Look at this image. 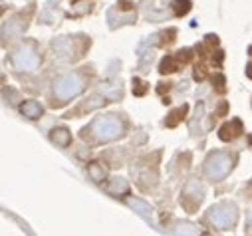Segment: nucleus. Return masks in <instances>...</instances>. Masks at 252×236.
<instances>
[{
	"mask_svg": "<svg viewBox=\"0 0 252 236\" xmlns=\"http://www.w3.org/2000/svg\"><path fill=\"white\" fill-rule=\"evenodd\" d=\"M207 216H209V220H211L217 228L228 230V228H232V226L236 224V220H238V208H236L234 203L222 201V203L211 206Z\"/></svg>",
	"mask_w": 252,
	"mask_h": 236,
	"instance_id": "nucleus-3",
	"label": "nucleus"
},
{
	"mask_svg": "<svg viewBox=\"0 0 252 236\" xmlns=\"http://www.w3.org/2000/svg\"><path fill=\"white\" fill-rule=\"evenodd\" d=\"M84 89H86V78L82 74H78V72L62 76L54 84V95L60 99V103H64V101H68L72 97H78Z\"/></svg>",
	"mask_w": 252,
	"mask_h": 236,
	"instance_id": "nucleus-2",
	"label": "nucleus"
},
{
	"mask_svg": "<svg viewBox=\"0 0 252 236\" xmlns=\"http://www.w3.org/2000/svg\"><path fill=\"white\" fill-rule=\"evenodd\" d=\"M119 8L121 10H129L131 8V2H129V0H119Z\"/></svg>",
	"mask_w": 252,
	"mask_h": 236,
	"instance_id": "nucleus-20",
	"label": "nucleus"
},
{
	"mask_svg": "<svg viewBox=\"0 0 252 236\" xmlns=\"http://www.w3.org/2000/svg\"><path fill=\"white\" fill-rule=\"evenodd\" d=\"M20 113L26 115L28 119H40V117L44 115V107H42L38 101L28 99V101H24V103L20 105Z\"/></svg>",
	"mask_w": 252,
	"mask_h": 236,
	"instance_id": "nucleus-7",
	"label": "nucleus"
},
{
	"mask_svg": "<svg viewBox=\"0 0 252 236\" xmlns=\"http://www.w3.org/2000/svg\"><path fill=\"white\" fill-rule=\"evenodd\" d=\"M179 236H201V232L197 230L195 224H189V222H181L177 224V230H175Z\"/></svg>",
	"mask_w": 252,
	"mask_h": 236,
	"instance_id": "nucleus-14",
	"label": "nucleus"
},
{
	"mask_svg": "<svg viewBox=\"0 0 252 236\" xmlns=\"http://www.w3.org/2000/svg\"><path fill=\"white\" fill-rule=\"evenodd\" d=\"M74 2H78V0H74Z\"/></svg>",
	"mask_w": 252,
	"mask_h": 236,
	"instance_id": "nucleus-23",
	"label": "nucleus"
},
{
	"mask_svg": "<svg viewBox=\"0 0 252 236\" xmlns=\"http://www.w3.org/2000/svg\"><path fill=\"white\" fill-rule=\"evenodd\" d=\"M240 133H242V123H240L238 119H234L232 123H224V125L220 127L219 137H220L222 141H230V139H234V137L240 135Z\"/></svg>",
	"mask_w": 252,
	"mask_h": 236,
	"instance_id": "nucleus-9",
	"label": "nucleus"
},
{
	"mask_svg": "<svg viewBox=\"0 0 252 236\" xmlns=\"http://www.w3.org/2000/svg\"><path fill=\"white\" fill-rule=\"evenodd\" d=\"M50 139H52L56 145H60V147H68V145L72 143V133H70L66 127H56V129H52Z\"/></svg>",
	"mask_w": 252,
	"mask_h": 236,
	"instance_id": "nucleus-10",
	"label": "nucleus"
},
{
	"mask_svg": "<svg viewBox=\"0 0 252 236\" xmlns=\"http://www.w3.org/2000/svg\"><path fill=\"white\" fill-rule=\"evenodd\" d=\"M88 173H90V177L95 183H103L105 181V169L99 163H90L88 165Z\"/></svg>",
	"mask_w": 252,
	"mask_h": 236,
	"instance_id": "nucleus-13",
	"label": "nucleus"
},
{
	"mask_svg": "<svg viewBox=\"0 0 252 236\" xmlns=\"http://www.w3.org/2000/svg\"><path fill=\"white\" fill-rule=\"evenodd\" d=\"M187 111H189V107H187V105H183V107L175 109V111L167 117V127H177V125H179V121H183V119H185Z\"/></svg>",
	"mask_w": 252,
	"mask_h": 236,
	"instance_id": "nucleus-12",
	"label": "nucleus"
},
{
	"mask_svg": "<svg viewBox=\"0 0 252 236\" xmlns=\"http://www.w3.org/2000/svg\"><path fill=\"white\" fill-rule=\"evenodd\" d=\"M246 76L252 80V64H248V66H246Z\"/></svg>",
	"mask_w": 252,
	"mask_h": 236,
	"instance_id": "nucleus-21",
	"label": "nucleus"
},
{
	"mask_svg": "<svg viewBox=\"0 0 252 236\" xmlns=\"http://www.w3.org/2000/svg\"><path fill=\"white\" fill-rule=\"evenodd\" d=\"M101 91H103V97H107L109 101H115L121 97V84L117 82H105L101 86Z\"/></svg>",
	"mask_w": 252,
	"mask_h": 236,
	"instance_id": "nucleus-11",
	"label": "nucleus"
},
{
	"mask_svg": "<svg viewBox=\"0 0 252 236\" xmlns=\"http://www.w3.org/2000/svg\"><path fill=\"white\" fill-rule=\"evenodd\" d=\"M189 60H191V50H181L179 54H177V62H183V64H187Z\"/></svg>",
	"mask_w": 252,
	"mask_h": 236,
	"instance_id": "nucleus-19",
	"label": "nucleus"
},
{
	"mask_svg": "<svg viewBox=\"0 0 252 236\" xmlns=\"http://www.w3.org/2000/svg\"><path fill=\"white\" fill-rule=\"evenodd\" d=\"M92 131H94V135L99 143H109V141H115V139L123 137L125 127H123V121L119 119V117L101 115V117H97V119H94Z\"/></svg>",
	"mask_w": 252,
	"mask_h": 236,
	"instance_id": "nucleus-1",
	"label": "nucleus"
},
{
	"mask_svg": "<svg viewBox=\"0 0 252 236\" xmlns=\"http://www.w3.org/2000/svg\"><path fill=\"white\" fill-rule=\"evenodd\" d=\"M129 206L131 208H135L139 214H143L145 218H149L151 216V206L147 205V203H143L141 199H129Z\"/></svg>",
	"mask_w": 252,
	"mask_h": 236,
	"instance_id": "nucleus-15",
	"label": "nucleus"
},
{
	"mask_svg": "<svg viewBox=\"0 0 252 236\" xmlns=\"http://www.w3.org/2000/svg\"><path fill=\"white\" fill-rule=\"evenodd\" d=\"M133 93L135 95H145L147 93V84L141 80H133Z\"/></svg>",
	"mask_w": 252,
	"mask_h": 236,
	"instance_id": "nucleus-18",
	"label": "nucleus"
},
{
	"mask_svg": "<svg viewBox=\"0 0 252 236\" xmlns=\"http://www.w3.org/2000/svg\"><path fill=\"white\" fill-rule=\"evenodd\" d=\"M107 193L113 195V197H119V195H127L129 193V183L123 179V177H113V179L107 183Z\"/></svg>",
	"mask_w": 252,
	"mask_h": 236,
	"instance_id": "nucleus-8",
	"label": "nucleus"
},
{
	"mask_svg": "<svg viewBox=\"0 0 252 236\" xmlns=\"http://www.w3.org/2000/svg\"><path fill=\"white\" fill-rule=\"evenodd\" d=\"M177 68H179V64H177L175 58H165L159 66V72L161 74H173V72H177Z\"/></svg>",
	"mask_w": 252,
	"mask_h": 236,
	"instance_id": "nucleus-17",
	"label": "nucleus"
},
{
	"mask_svg": "<svg viewBox=\"0 0 252 236\" xmlns=\"http://www.w3.org/2000/svg\"><path fill=\"white\" fill-rule=\"evenodd\" d=\"M248 224H250V226H252V212H250V214H248Z\"/></svg>",
	"mask_w": 252,
	"mask_h": 236,
	"instance_id": "nucleus-22",
	"label": "nucleus"
},
{
	"mask_svg": "<svg viewBox=\"0 0 252 236\" xmlns=\"http://www.w3.org/2000/svg\"><path fill=\"white\" fill-rule=\"evenodd\" d=\"M191 0H173V12L175 16H185L189 10H191Z\"/></svg>",
	"mask_w": 252,
	"mask_h": 236,
	"instance_id": "nucleus-16",
	"label": "nucleus"
},
{
	"mask_svg": "<svg viewBox=\"0 0 252 236\" xmlns=\"http://www.w3.org/2000/svg\"><path fill=\"white\" fill-rule=\"evenodd\" d=\"M232 169V157L224 151H215L205 159V175L211 181H222Z\"/></svg>",
	"mask_w": 252,
	"mask_h": 236,
	"instance_id": "nucleus-4",
	"label": "nucleus"
},
{
	"mask_svg": "<svg viewBox=\"0 0 252 236\" xmlns=\"http://www.w3.org/2000/svg\"><path fill=\"white\" fill-rule=\"evenodd\" d=\"M205 199V189L199 181H189L185 191H183V197H181V203L189 208V212H195V206H199Z\"/></svg>",
	"mask_w": 252,
	"mask_h": 236,
	"instance_id": "nucleus-6",
	"label": "nucleus"
},
{
	"mask_svg": "<svg viewBox=\"0 0 252 236\" xmlns=\"http://www.w3.org/2000/svg\"><path fill=\"white\" fill-rule=\"evenodd\" d=\"M12 64L20 72H34L40 66V56L34 42H24L12 52Z\"/></svg>",
	"mask_w": 252,
	"mask_h": 236,
	"instance_id": "nucleus-5",
	"label": "nucleus"
}]
</instances>
